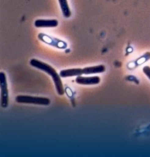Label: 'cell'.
I'll return each mask as SVG.
<instances>
[{"mask_svg":"<svg viewBox=\"0 0 150 157\" xmlns=\"http://www.w3.org/2000/svg\"><path fill=\"white\" fill-rule=\"evenodd\" d=\"M38 36L39 40H40L41 41L48 44L51 46L55 47V48H57L59 49H64L67 47L66 43L63 41L58 40L56 38L52 37L50 36L46 35L42 33H40Z\"/></svg>","mask_w":150,"mask_h":157,"instance_id":"4","label":"cell"},{"mask_svg":"<svg viewBox=\"0 0 150 157\" xmlns=\"http://www.w3.org/2000/svg\"><path fill=\"white\" fill-rule=\"evenodd\" d=\"M150 59V52H147L145 54H144L143 56H141L140 57L138 58L137 59H136L135 62H134V68L146 63Z\"/></svg>","mask_w":150,"mask_h":157,"instance_id":"10","label":"cell"},{"mask_svg":"<svg viewBox=\"0 0 150 157\" xmlns=\"http://www.w3.org/2000/svg\"><path fill=\"white\" fill-rule=\"evenodd\" d=\"M15 100L18 103L32 104L40 105H48L50 103V100L48 98L27 95H18L16 97Z\"/></svg>","mask_w":150,"mask_h":157,"instance_id":"2","label":"cell"},{"mask_svg":"<svg viewBox=\"0 0 150 157\" xmlns=\"http://www.w3.org/2000/svg\"><path fill=\"white\" fill-rule=\"evenodd\" d=\"M106 71V68L103 65H99L96 66H93L90 67H86L83 68V74H99L102 73Z\"/></svg>","mask_w":150,"mask_h":157,"instance_id":"8","label":"cell"},{"mask_svg":"<svg viewBox=\"0 0 150 157\" xmlns=\"http://www.w3.org/2000/svg\"><path fill=\"white\" fill-rule=\"evenodd\" d=\"M83 74V69L82 68H71L68 70H64L60 72L59 75L62 78H67L71 77H78Z\"/></svg>","mask_w":150,"mask_h":157,"instance_id":"7","label":"cell"},{"mask_svg":"<svg viewBox=\"0 0 150 157\" xmlns=\"http://www.w3.org/2000/svg\"><path fill=\"white\" fill-rule=\"evenodd\" d=\"M57 20H37L35 21V26L37 28H52L58 25Z\"/></svg>","mask_w":150,"mask_h":157,"instance_id":"6","label":"cell"},{"mask_svg":"<svg viewBox=\"0 0 150 157\" xmlns=\"http://www.w3.org/2000/svg\"><path fill=\"white\" fill-rule=\"evenodd\" d=\"M30 64L33 67L41 70L49 74L53 79L58 94L60 95H63L64 94V88L61 81L60 76L52 66L35 58L32 59L30 61Z\"/></svg>","mask_w":150,"mask_h":157,"instance_id":"1","label":"cell"},{"mask_svg":"<svg viewBox=\"0 0 150 157\" xmlns=\"http://www.w3.org/2000/svg\"><path fill=\"white\" fill-rule=\"evenodd\" d=\"M76 82L80 85H96L100 82V78L98 76L82 77L78 76L75 79Z\"/></svg>","mask_w":150,"mask_h":157,"instance_id":"5","label":"cell"},{"mask_svg":"<svg viewBox=\"0 0 150 157\" xmlns=\"http://www.w3.org/2000/svg\"><path fill=\"white\" fill-rule=\"evenodd\" d=\"M0 88H1V105L3 108H7L8 105V90L5 74L0 73Z\"/></svg>","mask_w":150,"mask_h":157,"instance_id":"3","label":"cell"},{"mask_svg":"<svg viewBox=\"0 0 150 157\" xmlns=\"http://www.w3.org/2000/svg\"><path fill=\"white\" fill-rule=\"evenodd\" d=\"M143 71L146 76L150 79V67L149 66H145L143 68Z\"/></svg>","mask_w":150,"mask_h":157,"instance_id":"11","label":"cell"},{"mask_svg":"<svg viewBox=\"0 0 150 157\" xmlns=\"http://www.w3.org/2000/svg\"><path fill=\"white\" fill-rule=\"evenodd\" d=\"M60 5V7L62 10V14L64 17L69 18L71 16V9L68 5L67 0H58Z\"/></svg>","mask_w":150,"mask_h":157,"instance_id":"9","label":"cell"}]
</instances>
